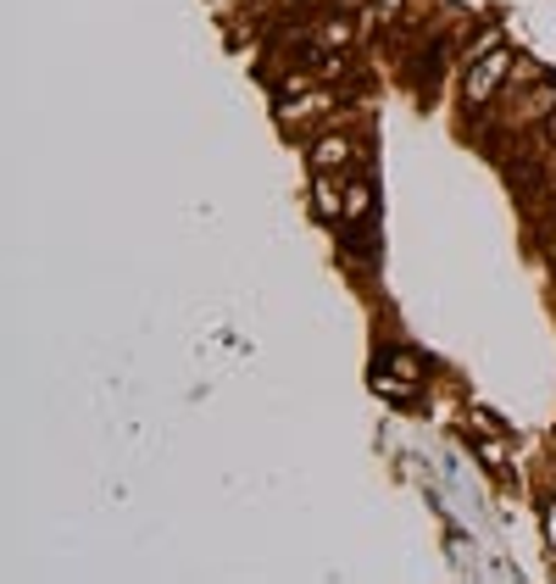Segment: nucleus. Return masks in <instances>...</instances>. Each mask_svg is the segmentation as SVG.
I'll use <instances>...</instances> for the list:
<instances>
[{
    "label": "nucleus",
    "mask_w": 556,
    "mask_h": 584,
    "mask_svg": "<svg viewBox=\"0 0 556 584\" xmlns=\"http://www.w3.org/2000/svg\"><path fill=\"white\" fill-rule=\"evenodd\" d=\"M513 67H518V57L506 51V45H490V51L468 57V84H462V95H468V107L495 101V89H501L506 78H513Z\"/></svg>",
    "instance_id": "obj_1"
},
{
    "label": "nucleus",
    "mask_w": 556,
    "mask_h": 584,
    "mask_svg": "<svg viewBox=\"0 0 556 584\" xmlns=\"http://www.w3.org/2000/svg\"><path fill=\"white\" fill-rule=\"evenodd\" d=\"M551 112H556V78L540 73V78H534V95H523V101L506 107L501 117H506V128H540Z\"/></svg>",
    "instance_id": "obj_2"
},
{
    "label": "nucleus",
    "mask_w": 556,
    "mask_h": 584,
    "mask_svg": "<svg viewBox=\"0 0 556 584\" xmlns=\"http://www.w3.org/2000/svg\"><path fill=\"white\" fill-rule=\"evenodd\" d=\"M306 157H312V173H345L356 162V139L345 128H329V134H317V145Z\"/></svg>",
    "instance_id": "obj_3"
},
{
    "label": "nucleus",
    "mask_w": 556,
    "mask_h": 584,
    "mask_svg": "<svg viewBox=\"0 0 556 584\" xmlns=\"http://www.w3.org/2000/svg\"><path fill=\"white\" fill-rule=\"evenodd\" d=\"M329 112H334V95L329 89H306L301 101H278V123H285V128H312Z\"/></svg>",
    "instance_id": "obj_4"
},
{
    "label": "nucleus",
    "mask_w": 556,
    "mask_h": 584,
    "mask_svg": "<svg viewBox=\"0 0 556 584\" xmlns=\"http://www.w3.org/2000/svg\"><path fill=\"white\" fill-rule=\"evenodd\" d=\"M374 212V189H367V178H356L351 189H345V223H356V218H367Z\"/></svg>",
    "instance_id": "obj_5"
},
{
    "label": "nucleus",
    "mask_w": 556,
    "mask_h": 584,
    "mask_svg": "<svg viewBox=\"0 0 556 584\" xmlns=\"http://www.w3.org/2000/svg\"><path fill=\"white\" fill-rule=\"evenodd\" d=\"M395 12H401V0H379V7H374V12H367V17H374V23H390Z\"/></svg>",
    "instance_id": "obj_6"
},
{
    "label": "nucleus",
    "mask_w": 556,
    "mask_h": 584,
    "mask_svg": "<svg viewBox=\"0 0 556 584\" xmlns=\"http://www.w3.org/2000/svg\"><path fill=\"white\" fill-rule=\"evenodd\" d=\"M545 534H551V551H556V496H551V507H545Z\"/></svg>",
    "instance_id": "obj_7"
},
{
    "label": "nucleus",
    "mask_w": 556,
    "mask_h": 584,
    "mask_svg": "<svg viewBox=\"0 0 556 584\" xmlns=\"http://www.w3.org/2000/svg\"><path fill=\"white\" fill-rule=\"evenodd\" d=\"M317 7H329V0H295V12H317Z\"/></svg>",
    "instance_id": "obj_8"
},
{
    "label": "nucleus",
    "mask_w": 556,
    "mask_h": 584,
    "mask_svg": "<svg viewBox=\"0 0 556 584\" xmlns=\"http://www.w3.org/2000/svg\"><path fill=\"white\" fill-rule=\"evenodd\" d=\"M545 134H551V139H556V112H551V117H545Z\"/></svg>",
    "instance_id": "obj_9"
},
{
    "label": "nucleus",
    "mask_w": 556,
    "mask_h": 584,
    "mask_svg": "<svg viewBox=\"0 0 556 584\" xmlns=\"http://www.w3.org/2000/svg\"><path fill=\"white\" fill-rule=\"evenodd\" d=\"M551 212H556V195H551Z\"/></svg>",
    "instance_id": "obj_10"
},
{
    "label": "nucleus",
    "mask_w": 556,
    "mask_h": 584,
    "mask_svg": "<svg viewBox=\"0 0 556 584\" xmlns=\"http://www.w3.org/2000/svg\"><path fill=\"white\" fill-rule=\"evenodd\" d=\"M551 246H556V234H551Z\"/></svg>",
    "instance_id": "obj_11"
}]
</instances>
